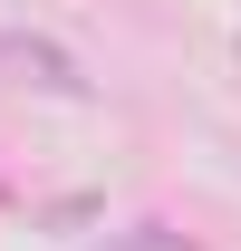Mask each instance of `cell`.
Segmentation results:
<instances>
[{
    "instance_id": "cell-1",
    "label": "cell",
    "mask_w": 241,
    "mask_h": 251,
    "mask_svg": "<svg viewBox=\"0 0 241 251\" xmlns=\"http://www.w3.org/2000/svg\"><path fill=\"white\" fill-rule=\"evenodd\" d=\"M0 68H20V77H29V87H48V97H87V77H77V58H68L58 39L10 29V39H0Z\"/></svg>"
},
{
    "instance_id": "cell-2",
    "label": "cell",
    "mask_w": 241,
    "mask_h": 251,
    "mask_svg": "<svg viewBox=\"0 0 241 251\" xmlns=\"http://www.w3.org/2000/svg\"><path fill=\"white\" fill-rule=\"evenodd\" d=\"M116 251H193V242H183V232H164V222H135Z\"/></svg>"
}]
</instances>
